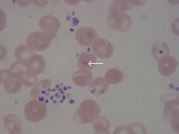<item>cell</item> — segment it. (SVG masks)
<instances>
[{"label":"cell","mask_w":179,"mask_h":134,"mask_svg":"<svg viewBox=\"0 0 179 134\" xmlns=\"http://www.w3.org/2000/svg\"><path fill=\"white\" fill-rule=\"evenodd\" d=\"M35 54L30 50L26 45L22 44L19 45L15 49L14 54L17 60L27 62L28 59Z\"/></svg>","instance_id":"cell-20"},{"label":"cell","mask_w":179,"mask_h":134,"mask_svg":"<svg viewBox=\"0 0 179 134\" xmlns=\"http://www.w3.org/2000/svg\"><path fill=\"white\" fill-rule=\"evenodd\" d=\"M0 83L5 91L10 94L17 93L22 87V83L20 80L11 74L8 69L0 71Z\"/></svg>","instance_id":"cell-6"},{"label":"cell","mask_w":179,"mask_h":134,"mask_svg":"<svg viewBox=\"0 0 179 134\" xmlns=\"http://www.w3.org/2000/svg\"><path fill=\"white\" fill-rule=\"evenodd\" d=\"M26 64L27 70L37 75L44 71L46 66V62L43 56L35 54L28 59Z\"/></svg>","instance_id":"cell-13"},{"label":"cell","mask_w":179,"mask_h":134,"mask_svg":"<svg viewBox=\"0 0 179 134\" xmlns=\"http://www.w3.org/2000/svg\"><path fill=\"white\" fill-rule=\"evenodd\" d=\"M110 5L107 19L109 27L123 32L130 30L132 24L131 19L128 14Z\"/></svg>","instance_id":"cell-2"},{"label":"cell","mask_w":179,"mask_h":134,"mask_svg":"<svg viewBox=\"0 0 179 134\" xmlns=\"http://www.w3.org/2000/svg\"><path fill=\"white\" fill-rule=\"evenodd\" d=\"M153 57L157 61L162 58L169 55L170 50L169 46L165 42L158 41L154 43L151 49Z\"/></svg>","instance_id":"cell-17"},{"label":"cell","mask_w":179,"mask_h":134,"mask_svg":"<svg viewBox=\"0 0 179 134\" xmlns=\"http://www.w3.org/2000/svg\"><path fill=\"white\" fill-rule=\"evenodd\" d=\"M101 112L100 106L96 101L91 99H86L80 103L75 111L73 120L79 124H92L98 118Z\"/></svg>","instance_id":"cell-1"},{"label":"cell","mask_w":179,"mask_h":134,"mask_svg":"<svg viewBox=\"0 0 179 134\" xmlns=\"http://www.w3.org/2000/svg\"><path fill=\"white\" fill-rule=\"evenodd\" d=\"M124 76L123 73L120 70L112 68L106 71L104 78L108 84H115L122 82L124 78Z\"/></svg>","instance_id":"cell-18"},{"label":"cell","mask_w":179,"mask_h":134,"mask_svg":"<svg viewBox=\"0 0 179 134\" xmlns=\"http://www.w3.org/2000/svg\"><path fill=\"white\" fill-rule=\"evenodd\" d=\"M179 100L169 101L165 106L164 117L166 120L170 122L175 131H179Z\"/></svg>","instance_id":"cell-9"},{"label":"cell","mask_w":179,"mask_h":134,"mask_svg":"<svg viewBox=\"0 0 179 134\" xmlns=\"http://www.w3.org/2000/svg\"><path fill=\"white\" fill-rule=\"evenodd\" d=\"M3 121V125L9 134L21 133V120L16 115L12 114H7L4 116Z\"/></svg>","instance_id":"cell-14"},{"label":"cell","mask_w":179,"mask_h":134,"mask_svg":"<svg viewBox=\"0 0 179 134\" xmlns=\"http://www.w3.org/2000/svg\"><path fill=\"white\" fill-rule=\"evenodd\" d=\"M25 118L32 123L39 122L44 119L47 114V105L37 98H32L25 104L23 110Z\"/></svg>","instance_id":"cell-4"},{"label":"cell","mask_w":179,"mask_h":134,"mask_svg":"<svg viewBox=\"0 0 179 134\" xmlns=\"http://www.w3.org/2000/svg\"><path fill=\"white\" fill-rule=\"evenodd\" d=\"M8 69L26 87H31L37 82L36 75L27 70L26 62L17 60L11 64Z\"/></svg>","instance_id":"cell-5"},{"label":"cell","mask_w":179,"mask_h":134,"mask_svg":"<svg viewBox=\"0 0 179 134\" xmlns=\"http://www.w3.org/2000/svg\"><path fill=\"white\" fill-rule=\"evenodd\" d=\"M92 50L97 57L102 59L110 58L114 52L112 44L107 39L98 38L96 39L91 45Z\"/></svg>","instance_id":"cell-7"},{"label":"cell","mask_w":179,"mask_h":134,"mask_svg":"<svg viewBox=\"0 0 179 134\" xmlns=\"http://www.w3.org/2000/svg\"><path fill=\"white\" fill-rule=\"evenodd\" d=\"M128 133H134V132L137 131L138 133H143L142 132L146 131L144 126L141 123H134L128 125L127 127Z\"/></svg>","instance_id":"cell-22"},{"label":"cell","mask_w":179,"mask_h":134,"mask_svg":"<svg viewBox=\"0 0 179 134\" xmlns=\"http://www.w3.org/2000/svg\"><path fill=\"white\" fill-rule=\"evenodd\" d=\"M94 133L109 134L110 127L109 120L104 116H100L93 123Z\"/></svg>","instance_id":"cell-19"},{"label":"cell","mask_w":179,"mask_h":134,"mask_svg":"<svg viewBox=\"0 0 179 134\" xmlns=\"http://www.w3.org/2000/svg\"><path fill=\"white\" fill-rule=\"evenodd\" d=\"M93 79L91 70L87 69H78L72 75L73 83L79 87H85L89 85Z\"/></svg>","instance_id":"cell-12"},{"label":"cell","mask_w":179,"mask_h":134,"mask_svg":"<svg viewBox=\"0 0 179 134\" xmlns=\"http://www.w3.org/2000/svg\"><path fill=\"white\" fill-rule=\"evenodd\" d=\"M56 34L44 31L33 32L28 35L27 39L26 46L32 51H44L49 47L52 40Z\"/></svg>","instance_id":"cell-3"},{"label":"cell","mask_w":179,"mask_h":134,"mask_svg":"<svg viewBox=\"0 0 179 134\" xmlns=\"http://www.w3.org/2000/svg\"><path fill=\"white\" fill-rule=\"evenodd\" d=\"M97 58L92 53L82 52L79 55L77 61L78 69H87L91 70L95 66Z\"/></svg>","instance_id":"cell-16"},{"label":"cell","mask_w":179,"mask_h":134,"mask_svg":"<svg viewBox=\"0 0 179 134\" xmlns=\"http://www.w3.org/2000/svg\"><path fill=\"white\" fill-rule=\"evenodd\" d=\"M74 35L78 43L84 46L91 45L94 41L98 37L97 32L94 28L87 26L78 28Z\"/></svg>","instance_id":"cell-8"},{"label":"cell","mask_w":179,"mask_h":134,"mask_svg":"<svg viewBox=\"0 0 179 134\" xmlns=\"http://www.w3.org/2000/svg\"><path fill=\"white\" fill-rule=\"evenodd\" d=\"M38 25L42 31L57 34L60 26V23L56 17L48 14L44 15L40 18Z\"/></svg>","instance_id":"cell-11"},{"label":"cell","mask_w":179,"mask_h":134,"mask_svg":"<svg viewBox=\"0 0 179 134\" xmlns=\"http://www.w3.org/2000/svg\"><path fill=\"white\" fill-rule=\"evenodd\" d=\"M51 84V81L49 79H42L37 82L31 89L30 95L32 98H36L41 92L47 89Z\"/></svg>","instance_id":"cell-21"},{"label":"cell","mask_w":179,"mask_h":134,"mask_svg":"<svg viewBox=\"0 0 179 134\" xmlns=\"http://www.w3.org/2000/svg\"><path fill=\"white\" fill-rule=\"evenodd\" d=\"M88 86L90 92L95 96H100L105 93L107 90L109 84L103 77L96 78L91 81Z\"/></svg>","instance_id":"cell-15"},{"label":"cell","mask_w":179,"mask_h":134,"mask_svg":"<svg viewBox=\"0 0 179 134\" xmlns=\"http://www.w3.org/2000/svg\"><path fill=\"white\" fill-rule=\"evenodd\" d=\"M178 66V62L176 59L172 56L168 55L158 61V69L161 75L168 76L174 74Z\"/></svg>","instance_id":"cell-10"}]
</instances>
